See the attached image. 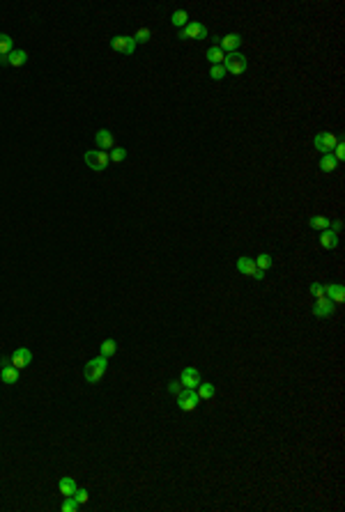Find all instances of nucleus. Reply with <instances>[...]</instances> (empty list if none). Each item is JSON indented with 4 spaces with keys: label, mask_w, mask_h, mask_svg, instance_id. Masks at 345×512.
<instances>
[{
    "label": "nucleus",
    "mask_w": 345,
    "mask_h": 512,
    "mask_svg": "<svg viewBox=\"0 0 345 512\" xmlns=\"http://www.w3.org/2000/svg\"><path fill=\"white\" fill-rule=\"evenodd\" d=\"M12 37L9 35H2L0 32V55H7V53H12Z\"/></svg>",
    "instance_id": "nucleus-27"
},
{
    "label": "nucleus",
    "mask_w": 345,
    "mask_h": 512,
    "mask_svg": "<svg viewBox=\"0 0 345 512\" xmlns=\"http://www.w3.org/2000/svg\"><path fill=\"white\" fill-rule=\"evenodd\" d=\"M180 384H182V388L196 391V388H198V384H200V374H198V370H196V368H184V370H182V377H180Z\"/></svg>",
    "instance_id": "nucleus-9"
},
{
    "label": "nucleus",
    "mask_w": 345,
    "mask_h": 512,
    "mask_svg": "<svg viewBox=\"0 0 345 512\" xmlns=\"http://www.w3.org/2000/svg\"><path fill=\"white\" fill-rule=\"evenodd\" d=\"M223 67H226L228 74L239 76V74H244V71H246V58H244L239 51L228 53V55H226V60H223Z\"/></svg>",
    "instance_id": "nucleus-3"
},
{
    "label": "nucleus",
    "mask_w": 345,
    "mask_h": 512,
    "mask_svg": "<svg viewBox=\"0 0 345 512\" xmlns=\"http://www.w3.org/2000/svg\"><path fill=\"white\" fill-rule=\"evenodd\" d=\"M85 163H88L90 170L101 173V170L108 168L111 157H108V152H101V149H90V152H85Z\"/></svg>",
    "instance_id": "nucleus-2"
},
{
    "label": "nucleus",
    "mask_w": 345,
    "mask_h": 512,
    "mask_svg": "<svg viewBox=\"0 0 345 512\" xmlns=\"http://www.w3.org/2000/svg\"><path fill=\"white\" fill-rule=\"evenodd\" d=\"M196 393H198V398L200 400H212L214 398V384H210V382H203V384H198V388H196Z\"/></svg>",
    "instance_id": "nucleus-20"
},
{
    "label": "nucleus",
    "mask_w": 345,
    "mask_h": 512,
    "mask_svg": "<svg viewBox=\"0 0 345 512\" xmlns=\"http://www.w3.org/2000/svg\"><path fill=\"white\" fill-rule=\"evenodd\" d=\"M205 58L212 62V64H223V60H226V53L221 51V46H216V44H214L212 48H207Z\"/></svg>",
    "instance_id": "nucleus-18"
},
{
    "label": "nucleus",
    "mask_w": 345,
    "mask_h": 512,
    "mask_svg": "<svg viewBox=\"0 0 345 512\" xmlns=\"http://www.w3.org/2000/svg\"><path fill=\"white\" fill-rule=\"evenodd\" d=\"M95 145H97L101 152H111V149L115 147V138H113V133L111 131H106V129H101V131H97V136H95Z\"/></svg>",
    "instance_id": "nucleus-12"
},
{
    "label": "nucleus",
    "mask_w": 345,
    "mask_h": 512,
    "mask_svg": "<svg viewBox=\"0 0 345 512\" xmlns=\"http://www.w3.org/2000/svg\"><path fill=\"white\" fill-rule=\"evenodd\" d=\"M311 294L315 296V299H320V296H327V294H325V285H320V283H313V285H311Z\"/></svg>",
    "instance_id": "nucleus-32"
},
{
    "label": "nucleus",
    "mask_w": 345,
    "mask_h": 512,
    "mask_svg": "<svg viewBox=\"0 0 345 512\" xmlns=\"http://www.w3.org/2000/svg\"><path fill=\"white\" fill-rule=\"evenodd\" d=\"M237 271L239 273H244V276L253 278V280H263L265 278V271H260L256 267V262L251 260V257H239L237 260Z\"/></svg>",
    "instance_id": "nucleus-6"
},
{
    "label": "nucleus",
    "mask_w": 345,
    "mask_h": 512,
    "mask_svg": "<svg viewBox=\"0 0 345 512\" xmlns=\"http://www.w3.org/2000/svg\"><path fill=\"white\" fill-rule=\"evenodd\" d=\"M334 159H336V161H343V159H345V145H343V140H338V143H336V147H334Z\"/></svg>",
    "instance_id": "nucleus-31"
},
{
    "label": "nucleus",
    "mask_w": 345,
    "mask_h": 512,
    "mask_svg": "<svg viewBox=\"0 0 345 512\" xmlns=\"http://www.w3.org/2000/svg\"><path fill=\"white\" fill-rule=\"evenodd\" d=\"M170 23L177 28H184L189 23V14H186L184 9H177V12H173V16H170Z\"/></svg>",
    "instance_id": "nucleus-23"
},
{
    "label": "nucleus",
    "mask_w": 345,
    "mask_h": 512,
    "mask_svg": "<svg viewBox=\"0 0 345 512\" xmlns=\"http://www.w3.org/2000/svg\"><path fill=\"white\" fill-rule=\"evenodd\" d=\"M180 39H205L207 37V28L198 21H189L182 30H180Z\"/></svg>",
    "instance_id": "nucleus-4"
},
{
    "label": "nucleus",
    "mask_w": 345,
    "mask_h": 512,
    "mask_svg": "<svg viewBox=\"0 0 345 512\" xmlns=\"http://www.w3.org/2000/svg\"><path fill=\"white\" fill-rule=\"evenodd\" d=\"M309 225L313 227V230H329V225H331V221H329L327 216H311Z\"/></svg>",
    "instance_id": "nucleus-22"
},
{
    "label": "nucleus",
    "mask_w": 345,
    "mask_h": 512,
    "mask_svg": "<svg viewBox=\"0 0 345 512\" xmlns=\"http://www.w3.org/2000/svg\"><path fill=\"white\" fill-rule=\"evenodd\" d=\"M115 352H117V345H115V340H104L101 342V356L104 358H111V356H115Z\"/></svg>",
    "instance_id": "nucleus-24"
},
{
    "label": "nucleus",
    "mask_w": 345,
    "mask_h": 512,
    "mask_svg": "<svg viewBox=\"0 0 345 512\" xmlns=\"http://www.w3.org/2000/svg\"><path fill=\"white\" fill-rule=\"evenodd\" d=\"M336 143H338V138L334 133H318L315 136V149H320L322 154H331L334 147H336Z\"/></svg>",
    "instance_id": "nucleus-8"
},
{
    "label": "nucleus",
    "mask_w": 345,
    "mask_h": 512,
    "mask_svg": "<svg viewBox=\"0 0 345 512\" xmlns=\"http://www.w3.org/2000/svg\"><path fill=\"white\" fill-rule=\"evenodd\" d=\"M336 168H338V161L331 157V154H325V157H322V161H320V170H322V173H334Z\"/></svg>",
    "instance_id": "nucleus-21"
},
{
    "label": "nucleus",
    "mask_w": 345,
    "mask_h": 512,
    "mask_svg": "<svg viewBox=\"0 0 345 512\" xmlns=\"http://www.w3.org/2000/svg\"><path fill=\"white\" fill-rule=\"evenodd\" d=\"M168 391H170V393H180V391H182V384L173 382V384H170V386H168Z\"/></svg>",
    "instance_id": "nucleus-34"
},
{
    "label": "nucleus",
    "mask_w": 345,
    "mask_h": 512,
    "mask_svg": "<svg viewBox=\"0 0 345 512\" xmlns=\"http://www.w3.org/2000/svg\"><path fill=\"white\" fill-rule=\"evenodd\" d=\"M58 487H60L62 496H74V494H76V489H79L74 478H60V485H58Z\"/></svg>",
    "instance_id": "nucleus-19"
},
{
    "label": "nucleus",
    "mask_w": 345,
    "mask_h": 512,
    "mask_svg": "<svg viewBox=\"0 0 345 512\" xmlns=\"http://www.w3.org/2000/svg\"><path fill=\"white\" fill-rule=\"evenodd\" d=\"M325 294H329L327 299H331L334 304H343L345 301V287L343 285H325Z\"/></svg>",
    "instance_id": "nucleus-15"
},
{
    "label": "nucleus",
    "mask_w": 345,
    "mask_h": 512,
    "mask_svg": "<svg viewBox=\"0 0 345 512\" xmlns=\"http://www.w3.org/2000/svg\"><path fill=\"white\" fill-rule=\"evenodd\" d=\"M0 379L12 386V384L18 382V370L14 368V365H5V368H0Z\"/></svg>",
    "instance_id": "nucleus-16"
},
{
    "label": "nucleus",
    "mask_w": 345,
    "mask_h": 512,
    "mask_svg": "<svg viewBox=\"0 0 345 512\" xmlns=\"http://www.w3.org/2000/svg\"><path fill=\"white\" fill-rule=\"evenodd\" d=\"M106 368H108V358H104V356H97V358L88 361L85 363V379L90 384H97L106 374Z\"/></svg>",
    "instance_id": "nucleus-1"
},
{
    "label": "nucleus",
    "mask_w": 345,
    "mask_h": 512,
    "mask_svg": "<svg viewBox=\"0 0 345 512\" xmlns=\"http://www.w3.org/2000/svg\"><path fill=\"white\" fill-rule=\"evenodd\" d=\"M198 402H200V398H198V393L196 391L182 388V391L177 393V407L182 409V411H194V409L198 407Z\"/></svg>",
    "instance_id": "nucleus-5"
},
{
    "label": "nucleus",
    "mask_w": 345,
    "mask_h": 512,
    "mask_svg": "<svg viewBox=\"0 0 345 512\" xmlns=\"http://www.w3.org/2000/svg\"><path fill=\"white\" fill-rule=\"evenodd\" d=\"M226 74H228V71H226L223 64H212V69H210V76H212L214 80H221Z\"/></svg>",
    "instance_id": "nucleus-30"
},
{
    "label": "nucleus",
    "mask_w": 345,
    "mask_h": 512,
    "mask_svg": "<svg viewBox=\"0 0 345 512\" xmlns=\"http://www.w3.org/2000/svg\"><path fill=\"white\" fill-rule=\"evenodd\" d=\"M256 262V267L260 271H267L269 269V267H272V257H269V255H267V253H263V255H258V260H253Z\"/></svg>",
    "instance_id": "nucleus-29"
},
{
    "label": "nucleus",
    "mask_w": 345,
    "mask_h": 512,
    "mask_svg": "<svg viewBox=\"0 0 345 512\" xmlns=\"http://www.w3.org/2000/svg\"><path fill=\"white\" fill-rule=\"evenodd\" d=\"M108 157H111L113 163H122L124 159H127V149H124V147H113L111 152H108Z\"/></svg>",
    "instance_id": "nucleus-26"
},
{
    "label": "nucleus",
    "mask_w": 345,
    "mask_h": 512,
    "mask_svg": "<svg viewBox=\"0 0 345 512\" xmlns=\"http://www.w3.org/2000/svg\"><path fill=\"white\" fill-rule=\"evenodd\" d=\"M313 315L315 317H331L334 315V301L327 299V296H320L315 299V305H313Z\"/></svg>",
    "instance_id": "nucleus-10"
},
{
    "label": "nucleus",
    "mask_w": 345,
    "mask_h": 512,
    "mask_svg": "<svg viewBox=\"0 0 345 512\" xmlns=\"http://www.w3.org/2000/svg\"><path fill=\"white\" fill-rule=\"evenodd\" d=\"M30 361H33V352L26 347H18L14 354H12V365L16 368V370H21V368H28L30 365Z\"/></svg>",
    "instance_id": "nucleus-13"
},
{
    "label": "nucleus",
    "mask_w": 345,
    "mask_h": 512,
    "mask_svg": "<svg viewBox=\"0 0 345 512\" xmlns=\"http://www.w3.org/2000/svg\"><path fill=\"white\" fill-rule=\"evenodd\" d=\"M60 510L62 512H76V510H79V501H76L74 496H65V501H62Z\"/></svg>",
    "instance_id": "nucleus-25"
},
{
    "label": "nucleus",
    "mask_w": 345,
    "mask_h": 512,
    "mask_svg": "<svg viewBox=\"0 0 345 512\" xmlns=\"http://www.w3.org/2000/svg\"><path fill=\"white\" fill-rule=\"evenodd\" d=\"M7 60H9V64L12 67H21V64H26L28 62V53L23 51V48H12V53H7Z\"/></svg>",
    "instance_id": "nucleus-17"
},
{
    "label": "nucleus",
    "mask_w": 345,
    "mask_h": 512,
    "mask_svg": "<svg viewBox=\"0 0 345 512\" xmlns=\"http://www.w3.org/2000/svg\"><path fill=\"white\" fill-rule=\"evenodd\" d=\"M219 46H221V51L226 53V55H228V53H235V51H239V46H242V37H239L237 32H230V35L219 39Z\"/></svg>",
    "instance_id": "nucleus-11"
},
{
    "label": "nucleus",
    "mask_w": 345,
    "mask_h": 512,
    "mask_svg": "<svg viewBox=\"0 0 345 512\" xmlns=\"http://www.w3.org/2000/svg\"><path fill=\"white\" fill-rule=\"evenodd\" d=\"M320 246H322L325 251H331V248H336L338 246V237H336V232H331V227H329V230H322V235H320Z\"/></svg>",
    "instance_id": "nucleus-14"
},
{
    "label": "nucleus",
    "mask_w": 345,
    "mask_h": 512,
    "mask_svg": "<svg viewBox=\"0 0 345 512\" xmlns=\"http://www.w3.org/2000/svg\"><path fill=\"white\" fill-rule=\"evenodd\" d=\"M74 498L79 501V505H81V503H88V498H90L88 489H76V494H74Z\"/></svg>",
    "instance_id": "nucleus-33"
},
{
    "label": "nucleus",
    "mask_w": 345,
    "mask_h": 512,
    "mask_svg": "<svg viewBox=\"0 0 345 512\" xmlns=\"http://www.w3.org/2000/svg\"><path fill=\"white\" fill-rule=\"evenodd\" d=\"M0 64H9V60H7V55H0Z\"/></svg>",
    "instance_id": "nucleus-35"
},
{
    "label": "nucleus",
    "mask_w": 345,
    "mask_h": 512,
    "mask_svg": "<svg viewBox=\"0 0 345 512\" xmlns=\"http://www.w3.org/2000/svg\"><path fill=\"white\" fill-rule=\"evenodd\" d=\"M150 37H152L150 28H141V30L133 35V42H136V44H148V42H150Z\"/></svg>",
    "instance_id": "nucleus-28"
},
{
    "label": "nucleus",
    "mask_w": 345,
    "mask_h": 512,
    "mask_svg": "<svg viewBox=\"0 0 345 512\" xmlns=\"http://www.w3.org/2000/svg\"><path fill=\"white\" fill-rule=\"evenodd\" d=\"M111 48L117 53H122V55H131L133 51H136V42H133V37H127V35H117L111 39Z\"/></svg>",
    "instance_id": "nucleus-7"
}]
</instances>
